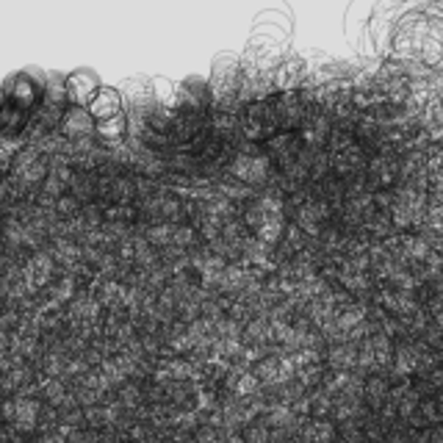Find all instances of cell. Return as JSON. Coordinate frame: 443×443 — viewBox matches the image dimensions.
I'll use <instances>...</instances> for the list:
<instances>
[{"mask_svg":"<svg viewBox=\"0 0 443 443\" xmlns=\"http://www.w3.org/2000/svg\"><path fill=\"white\" fill-rule=\"evenodd\" d=\"M117 111V94H111V91H100V97L91 103V114H97V117H108V114H114Z\"/></svg>","mask_w":443,"mask_h":443,"instance_id":"obj_1","label":"cell"}]
</instances>
